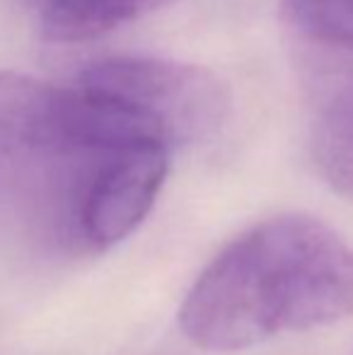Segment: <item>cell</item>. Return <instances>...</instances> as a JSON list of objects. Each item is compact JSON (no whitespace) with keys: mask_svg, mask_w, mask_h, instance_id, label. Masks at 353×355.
Masks as SVG:
<instances>
[{"mask_svg":"<svg viewBox=\"0 0 353 355\" xmlns=\"http://www.w3.org/2000/svg\"><path fill=\"white\" fill-rule=\"evenodd\" d=\"M353 314V249L310 215H276L232 239L189 288L179 329L203 351H245Z\"/></svg>","mask_w":353,"mask_h":355,"instance_id":"1","label":"cell"},{"mask_svg":"<svg viewBox=\"0 0 353 355\" xmlns=\"http://www.w3.org/2000/svg\"><path fill=\"white\" fill-rule=\"evenodd\" d=\"M76 85L141 114L172 148L216 136L230 114V89L218 75L172 58H99L83 68Z\"/></svg>","mask_w":353,"mask_h":355,"instance_id":"2","label":"cell"},{"mask_svg":"<svg viewBox=\"0 0 353 355\" xmlns=\"http://www.w3.org/2000/svg\"><path fill=\"white\" fill-rule=\"evenodd\" d=\"M78 157L83 167L71 189L68 237L83 252L99 254L136 232L155 206L170 169V148L148 143Z\"/></svg>","mask_w":353,"mask_h":355,"instance_id":"3","label":"cell"},{"mask_svg":"<svg viewBox=\"0 0 353 355\" xmlns=\"http://www.w3.org/2000/svg\"><path fill=\"white\" fill-rule=\"evenodd\" d=\"M61 87L22 73H0V162L53 153Z\"/></svg>","mask_w":353,"mask_h":355,"instance_id":"4","label":"cell"},{"mask_svg":"<svg viewBox=\"0 0 353 355\" xmlns=\"http://www.w3.org/2000/svg\"><path fill=\"white\" fill-rule=\"evenodd\" d=\"M281 17L312 49L353 56V0H281Z\"/></svg>","mask_w":353,"mask_h":355,"instance_id":"5","label":"cell"},{"mask_svg":"<svg viewBox=\"0 0 353 355\" xmlns=\"http://www.w3.org/2000/svg\"><path fill=\"white\" fill-rule=\"evenodd\" d=\"M312 155L327 182L353 203V143L312 141Z\"/></svg>","mask_w":353,"mask_h":355,"instance_id":"6","label":"cell"},{"mask_svg":"<svg viewBox=\"0 0 353 355\" xmlns=\"http://www.w3.org/2000/svg\"><path fill=\"white\" fill-rule=\"evenodd\" d=\"M172 3H175V0H121L123 12H126L128 22L136 19V17H141V15L153 12V10L167 8V5H172Z\"/></svg>","mask_w":353,"mask_h":355,"instance_id":"7","label":"cell"},{"mask_svg":"<svg viewBox=\"0 0 353 355\" xmlns=\"http://www.w3.org/2000/svg\"><path fill=\"white\" fill-rule=\"evenodd\" d=\"M29 3H32V5H37V3H39V0H29Z\"/></svg>","mask_w":353,"mask_h":355,"instance_id":"8","label":"cell"}]
</instances>
